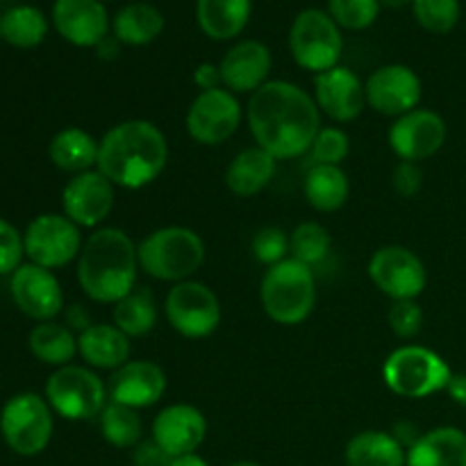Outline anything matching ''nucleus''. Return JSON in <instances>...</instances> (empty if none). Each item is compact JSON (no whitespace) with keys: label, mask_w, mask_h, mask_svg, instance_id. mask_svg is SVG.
Here are the masks:
<instances>
[{"label":"nucleus","mask_w":466,"mask_h":466,"mask_svg":"<svg viewBox=\"0 0 466 466\" xmlns=\"http://www.w3.org/2000/svg\"><path fill=\"white\" fill-rule=\"evenodd\" d=\"M246 118L259 148L280 162L308 155L321 130V112L312 96L287 80H268L248 100Z\"/></svg>","instance_id":"f257e3e1"},{"label":"nucleus","mask_w":466,"mask_h":466,"mask_svg":"<svg viewBox=\"0 0 466 466\" xmlns=\"http://www.w3.org/2000/svg\"><path fill=\"white\" fill-rule=\"evenodd\" d=\"M167 162V135L153 121L130 118L105 132L96 168L114 187L141 189L162 176Z\"/></svg>","instance_id":"f03ea898"},{"label":"nucleus","mask_w":466,"mask_h":466,"mask_svg":"<svg viewBox=\"0 0 466 466\" xmlns=\"http://www.w3.org/2000/svg\"><path fill=\"white\" fill-rule=\"evenodd\" d=\"M139 268V253L132 237L118 228H98L82 244L77 282L96 303L116 305L137 289Z\"/></svg>","instance_id":"7ed1b4c3"},{"label":"nucleus","mask_w":466,"mask_h":466,"mask_svg":"<svg viewBox=\"0 0 466 466\" xmlns=\"http://www.w3.org/2000/svg\"><path fill=\"white\" fill-rule=\"evenodd\" d=\"M139 267L155 280L185 282L191 280L205 262V241L198 232L185 226H167L150 232L139 246Z\"/></svg>","instance_id":"20e7f679"},{"label":"nucleus","mask_w":466,"mask_h":466,"mask_svg":"<svg viewBox=\"0 0 466 466\" xmlns=\"http://www.w3.org/2000/svg\"><path fill=\"white\" fill-rule=\"evenodd\" d=\"M262 308L278 326H299L317 305V280L312 267L294 258L268 267L259 285Z\"/></svg>","instance_id":"39448f33"},{"label":"nucleus","mask_w":466,"mask_h":466,"mask_svg":"<svg viewBox=\"0 0 466 466\" xmlns=\"http://www.w3.org/2000/svg\"><path fill=\"white\" fill-rule=\"evenodd\" d=\"M451 376L446 360L426 346H400L382 364V380L400 399H428L446 391Z\"/></svg>","instance_id":"423d86ee"},{"label":"nucleus","mask_w":466,"mask_h":466,"mask_svg":"<svg viewBox=\"0 0 466 466\" xmlns=\"http://www.w3.org/2000/svg\"><path fill=\"white\" fill-rule=\"evenodd\" d=\"M289 50L294 62L314 76L339 66L344 53L341 27L328 12L308 7L294 18L289 30Z\"/></svg>","instance_id":"0eeeda50"},{"label":"nucleus","mask_w":466,"mask_h":466,"mask_svg":"<svg viewBox=\"0 0 466 466\" xmlns=\"http://www.w3.org/2000/svg\"><path fill=\"white\" fill-rule=\"evenodd\" d=\"M55 421L48 400L32 391L12 396L0 412V435L5 444L23 458H35L48 449Z\"/></svg>","instance_id":"6e6552de"},{"label":"nucleus","mask_w":466,"mask_h":466,"mask_svg":"<svg viewBox=\"0 0 466 466\" xmlns=\"http://www.w3.org/2000/svg\"><path fill=\"white\" fill-rule=\"evenodd\" d=\"M46 400L66 421H89L107 405V385L89 367L66 364L46 382Z\"/></svg>","instance_id":"1a4fd4ad"},{"label":"nucleus","mask_w":466,"mask_h":466,"mask_svg":"<svg viewBox=\"0 0 466 466\" xmlns=\"http://www.w3.org/2000/svg\"><path fill=\"white\" fill-rule=\"evenodd\" d=\"M167 321L187 339H205L221 323V300L205 282L185 280L171 287L164 300Z\"/></svg>","instance_id":"9d476101"},{"label":"nucleus","mask_w":466,"mask_h":466,"mask_svg":"<svg viewBox=\"0 0 466 466\" xmlns=\"http://www.w3.org/2000/svg\"><path fill=\"white\" fill-rule=\"evenodd\" d=\"M25 255L32 264L44 268H62L80 258L82 232L80 226L64 214H41L30 221L25 235Z\"/></svg>","instance_id":"9b49d317"},{"label":"nucleus","mask_w":466,"mask_h":466,"mask_svg":"<svg viewBox=\"0 0 466 466\" xmlns=\"http://www.w3.org/2000/svg\"><path fill=\"white\" fill-rule=\"evenodd\" d=\"M241 118H244V112L237 96L226 86H218V89L200 91L191 100L185 123L191 139L203 146H218L235 137Z\"/></svg>","instance_id":"f8f14e48"},{"label":"nucleus","mask_w":466,"mask_h":466,"mask_svg":"<svg viewBox=\"0 0 466 466\" xmlns=\"http://www.w3.org/2000/svg\"><path fill=\"white\" fill-rule=\"evenodd\" d=\"M369 278L391 300H417L428 285L426 264L405 246H382L369 259Z\"/></svg>","instance_id":"ddd939ff"},{"label":"nucleus","mask_w":466,"mask_h":466,"mask_svg":"<svg viewBox=\"0 0 466 466\" xmlns=\"http://www.w3.org/2000/svg\"><path fill=\"white\" fill-rule=\"evenodd\" d=\"M449 137L446 121L432 109H412L390 127V146L400 162H423L441 150Z\"/></svg>","instance_id":"4468645a"},{"label":"nucleus","mask_w":466,"mask_h":466,"mask_svg":"<svg viewBox=\"0 0 466 466\" xmlns=\"http://www.w3.org/2000/svg\"><path fill=\"white\" fill-rule=\"evenodd\" d=\"M367 105L385 116H403L421 103V77L405 64H387L376 68L364 82Z\"/></svg>","instance_id":"2eb2a0df"},{"label":"nucleus","mask_w":466,"mask_h":466,"mask_svg":"<svg viewBox=\"0 0 466 466\" xmlns=\"http://www.w3.org/2000/svg\"><path fill=\"white\" fill-rule=\"evenodd\" d=\"M9 291L16 308L39 323L53 321L64 308V291L55 273L32 262L21 264L12 273Z\"/></svg>","instance_id":"dca6fc26"},{"label":"nucleus","mask_w":466,"mask_h":466,"mask_svg":"<svg viewBox=\"0 0 466 466\" xmlns=\"http://www.w3.org/2000/svg\"><path fill=\"white\" fill-rule=\"evenodd\" d=\"M114 185L98 171L77 173L66 182L62 191L64 217L80 228H96L109 217L114 208Z\"/></svg>","instance_id":"f3484780"},{"label":"nucleus","mask_w":466,"mask_h":466,"mask_svg":"<svg viewBox=\"0 0 466 466\" xmlns=\"http://www.w3.org/2000/svg\"><path fill=\"white\" fill-rule=\"evenodd\" d=\"M150 435H153L150 440L168 458H180V455L196 453L200 449V444L208 437V419L194 405H168L155 417Z\"/></svg>","instance_id":"a211bd4d"},{"label":"nucleus","mask_w":466,"mask_h":466,"mask_svg":"<svg viewBox=\"0 0 466 466\" xmlns=\"http://www.w3.org/2000/svg\"><path fill=\"white\" fill-rule=\"evenodd\" d=\"M314 103L335 123H350L367 107V91L355 71L335 66L314 76Z\"/></svg>","instance_id":"6ab92c4d"},{"label":"nucleus","mask_w":466,"mask_h":466,"mask_svg":"<svg viewBox=\"0 0 466 466\" xmlns=\"http://www.w3.org/2000/svg\"><path fill=\"white\" fill-rule=\"evenodd\" d=\"M167 391V373L150 360L123 364L107 380V396L112 403L132 410H144L159 403Z\"/></svg>","instance_id":"aec40b11"},{"label":"nucleus","mask_w":466,"mask_h":466,"mask_svg":"<svg viewBox=\"0 0 466 466\" xmlns=\"http://www.w3.org/2000/svg\"><path fill=\"white\" fill-rule=\"evenodd\" d=\"M55 30L73 46L91 48L107 39L109 14L100 0H55Z\"/></svg>","instance_id":"412c9836"},{"label":"nucleus","mask_w":466,"mask_h":466,"mask_svg":"<svg viewBox=\"0 0 466 466\" xmlns=\"http://www.w3.org/2000/svg\"><path fill=\"white\" fill-rule=\"evenodd\" d=\"M273 57L271 50L258 39H246L232 46L223 55L218 71L221 82L232 94H255L262 85L268 82Z\"/></svg>","instance_id":"4be33fe9"},{"label":"nucleus","mask_w":466,"mask_h":466,"mask_svg":"<svg viewBox=\"0 0 466 466\" xmlns=\"http://www.w3.org/2000/svg\"><path fill=\"white\" fill-rule=\"evenodd\" d=\"M77 353L89 369L116 371L130 360V337L107 323H94L77 335Z\"/></svg>","instance_id":"5701e85b"},{"label":"nucleus","mask_w":466,"mask_h":466,"mask_svg":"<svg viewBox=\"0 0 466 466\" xmlns=\"http://www.w3.org/2000/svg\"><path fill=\"white\" fill-rule=\"evenodd\" d=\"M405 466H466V432L441 426L417 437Z\"/></svg>","instance_id":"b1692460"},{"label":"nucleus","mask_w":466,"mask_h":466,"mask_svg":"<svg viewBox=\"0 0 466 466\" xmlns=\"http://www.w3.org/2000/svg\"><path fill=\"white\" fill-rule=\"evenodd\" d=\"M253 0H196V21L214 41H230L246 30Z\"/></svg>","instance_id":"393cba45"},{"label":"nucleus","mask_w":466,"mask_h":466,"mask_svg":"<svg viewBox=\"0 0 466 466\" xmlns=\"http://www.w3.org/2000/svg\"><path fill=\"white\" fill-rule=\"evenodd\" d=\"M278 159L268 155L267 150L253 146L246 148L228 164L226 168V187L235 196L241 198H250V196L259 194L267 189L268 182L276 176Z\"/></svg>","instance_id":"a878e982"},{"label":"nucleus","mask_w":466,"mask_h":466,"mask_svg":"<svg viewBox=\"0 0 466 466\" xmlns=\"http://www.w3.org/2000/svg\"><path fill=\"white\" fill-rule=\"evenodd\" d=\"M346 466H405L408 449L385 431L358 432L346 444Z\"/></svg>","instance_id":"bb28decb"},{"label":"nucleus","mask_w":466,"mask_h":466,"mask_svg":"<svg viewBox=\"0 0 466 466\" xmlns=\"http://www.w3.org/2000/svg\"><path fill=\"white\" fill-rule=\"evenodd\" d=\"M98 148L100 141H96L86 130L64 127L50 139L48 155L55 167L77 176V173L91 171L98 164Z\"/></svg>","instance_id":"cd10ccee"},{"label":"nucleus","mask_w":466,"mask_h":466,"mask_svg":"<svg viewBox=\"0 0 466 466\" xmlns=\"http://www.w3.org/2000/svg\"><path fill=\"white\" fill-rule=\"evenodd\" d=\"M164 14L150 3L126 5L114 16L112 30L121 44L126 46H148L164 32Z\"/></svg>","instance_id":"c85d7f7f"},{"label":"nucleus","mask_w":466,"mask_h":466,"mask_svg":"<svg viewBox=\"0 0 466 466\" xmlns=\"http://www.w3.org/2000/svg\"><path fill=\"white\" fill-rule=\"evenodd\" d=\"M303 189L317 212H337L349 200L350 182L341 167H309Z\"/></svg>","instance_id":"c756f323"},{"label":"nucleus","mask_w":466,"mask_h":466,"mask_svg":"<svg viewBox=\"0 0 466 466\" xmlns=\"http://www.w3.org/2000/svg\"><path fill=\"white\" fill-rule=\"evenodd\" d=\"M27 344L39 362L55 369L66 367L77 355V337L73 335L71 328L55 321H44L32 328Z\"/></svg>","instance_id":"7c9ffc66"},{"label":"nucleus","mask_w":466,"mask_h":466,"mask_svg":"<svg viewBox=\"0 0 466 466\" xmlns=\"http://www.w3.org/2000/svg\"><path fill=\"white\" fill-rule=\"evenodd\" d=\"M157 303L148 289L137 287L135 291L114 305V326L127 337H144L157 326Z\"/></svg>","instance_id":"2f4dec72"},{"label":"nucleus","mask_w":466,"mask_h":466,"mask_svg":"<svg viewBox=\"0 0 466 466\" xmlns=\"http://www.w3.org/2000/svg\"><path fill=\"white\" fill-rule=\"evenodd\" d=\"M3 39L14 48H35L48 35V21L44 12L32 5H18L0 16Z\"/></svg>","instance_id":"473e14b6"},{"label":"nucleus","mask_w":466,"mask_h":466,"mask_svg":"<svg viewBox=\"0 0 466 466\" xmlns=\"http://www.w3.org/2000/svg\"><path fill=\"white\" fill-rule=\"evenodd\" d=\"M98 423L103 440L114 449H137L144 440V421L139 417V410L107 400Z\"/></svg>","instance_id":"72a5a7b5"},{"label":"nucleus","mask_w":466,"mask_h":466,"mask_svg":"<svg viewBox=\"0 0 466 466\" xmlns=\"http://www.w3.org/2000/svg\"><path fill=\"white\" fill-rule=\"evenodd\" d=\"M332 248L330 232L317 221H305L289 235V253L299 262L314 267L323 262Z\"/></svg>","instance_id":"f704fd0d"},{"label":"nucleus","mask_w":466,"mask_h":466,"mask_svg":"<svg viewBox=\"0 0 466 466\" xmlns=\"http://www.w3.org/2000/svg\"><path fill=\"white\" fill-rule=\"evenodd\" d=\"M414 18L431 35H449L462 16L460 0H414Z\"/></svg>","instance_id":"c9c22d12"},{"label":"nucleus","mask_w":466,"mask_h":466,"mask_svg":"<svg viewBox=\"0 0 466 466\" xmlns=\"http://www.w3.org/2000/svg\"><path fill=\"white\" fill-rule=\"evenodd\" d=\"M328 14L344 30H367L380 16V0H328Z\"/></svg>","instance_id":"e433bc0d"},{"label":"nucleus","mask_w":466,"mask_h":466,"mask_svg":"<svg viewBox=\"0 0 466 466\" xmlns=\"http://www.w3.org/2000/svg\"><path fill=\"white\" fill-rule=\"evenodd\" d=\"M350 153V139L341 127H321L308 155L312 167H339Z\"/></svg>","instance_id":"4c0bfd02"},{"label":"nucleus","mask_w":466,"mask_h":466,"mask_svg":"<svg viewBox=\"0 0 466 466\" xmlns=\"http://www.w3.org/2000/svg\"><path fill=\"white\" fill-rule=\"evenodd\" d=\"M250 248H253V255L258 262L267 264V267H276L282 259H287V253H289V235L282 228L267 226L262 230H258Z\"/></svg>","instance_id":"58836bf2"},{"label":"nucleus","mask_w":466,"mask_h":466,"mask_svg":"<svg viewBox=\"0 0 466 466\" xmlns=\"http://www.w3.org/2000/svg\"><path fill=\"white\" fill-rule=\"evenodd\" d=\"M391 332L400 339H412L423 328V309L417 300H394L387 314Z\"/></svg>","instance_id":"ea45409f"},{"label":"nucleus","mask_w":466,"mask_h":466,"mask_svg":"<svg viewBox=\"0 0 466 466\" xmlns=\"http://www.w3.org/2000/svg\"><path fill=\"white\" fill-rule=\"evenodd\" d=\"M25 244L23 235L9 221L0 218V276H12L23 264Z\"/></svg>","instance_id":"a19ab883"},{"label":"nucleus","mask_w":466,"mask_h":466,"mask_svg":"<svg viewBox=\"0 0 466 466\" xmlns=\"http://www.w3.org/2000/svg\"><path fill=\"white\" fill-rule=\"evenodd\" d=\"M391 187L400 198H414L423 187V171L417 162H399L391 173Z\"/></svg>","instance_id":"79ce46f5"},{"label":"nucleus","mask_w":466,"mask_h":466,"mask_svg":"<svg viewBox=\"0 0 466 466\" xmlns=\"http://www.w3.org/2000/svg\"><path fill=\"white\" fill-rule=\"evenodd\" d=\"M132 460H135V466H168L173 458H168L153 440H148L137 446Z\"/></svg>","instance_id":"37998d69"},{"label":"nucleus","mask_w":466,"mask_h":466,"mask_svg":"<svg viewBox=\"0 0 466 466\" xmlns=\"http://www.w3.org/2000/svg\"><path fill=\"white\" fill-rule=\"evenodd\" d=\"M194 82L198 85L200 91H209V89H218V86L223 85L221 82V71H218L217 64H200V66H196L194 71Z\"/></svg>","instance_id":"c03bdc74"},{"label":"nucleus","mask_w":466,"mask_h":466,"mask_svg":"<svg viewBox=\"0 0 466 466\" xmlns=\"http://www.w3.org/2000/svg\"><path fill=\"white\" fill-rule=\"evenodd\" d=\"M446 391L460 408H466V373H453L449 385H446Z\"/></svg>","instance_id":"a18cd8bd"},{"label":"nucleus","mask_w":466,"mask_h":466,"mask_svg":"<svg viewBox=\"0 0 466 466\" xmlns=\"http://www.w3.org/2000/svg\"><path fill=\"white\" fill-rule=\"evenodd\" d=\"M168 466H209L208 460L200 458L198 453H189V455H180V458H173Z\"/></svg>","instance_id":"49530a36"},{"label":"nucleus","mask_w":466,"mask_h":466,"mask_svg":"<svg viewBox=\"0 0 466 466\" xmlns=\"http://www.w3.org/2000/svg\"><path fill=\"white\" fill-rule=\"evenodd\" d=\"M414 0H380L382 7H390V9H400L405 5H412Z\"/></svg>","instance_id":"de8ad7c7"},{"label":"nucleus","mask_w":466,"mask_h":466,"mask_svg":"<svg viewBox=\"0 0 466 466\" xmlns=\"http://www.w3.org/2000/svg\"><path fill=\"white\" fill-rule=\"evenodd\" d=\"M228 466H262V464H259V462H250V460H241V462L228 464Z\"/></svg>","instance_id":"09e8293b"},{"label":"nucleus","mask_w":466,"mask_h":466,"mask_svg":"<svg viewBox=\"0 0 466 466\" xmlns=\"http://www.w3.org/2000/svg\"><path fill=\"white\" fill-rule=\"evenodd\" d=\"M100 3H112V0H100Z\"/></svg>","instance_id":"8fccbe9b"},{"label":"nucleus","mask_w":466,"mask_h":466,"mask_svg":"<svg viewBox=\"0 0 466 466\" xmlns=\"http://www.w3.org/2000/svg\"><path fill=\"white\" fill-rule=\"evenodd\" d=\"M0 39H3V30H0Z\"/></svg>","instance_id":"3c124183"}]
</instances>
